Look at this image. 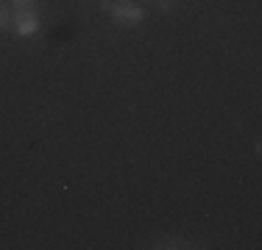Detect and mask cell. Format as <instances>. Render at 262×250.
<instances>
[{"label":"cell","mask_w":262,"mask_h":250,"mask_svg":"<svg viewBox=\"0 0 262 250\" xmlns=\"http://www.w3.org/2000/svg\"><path fill=\"white\" fill-rule=\"evenodd\" d=\"M103 11H106V14H109L117 25H126V28H131V25H140L142 20H145V11H142V6L131 3V0H117V3L103 0Z\"/></svg>","instance_id":"cell-1"},{"label":"cell","mask_w":262,"mask_h":250,"mask_svg":"<svg viewBox=\"0 0 262 250\" xmlns=\"http://www.w3.org/2000/svg\"><path fill=\"white\" fill-rule=\"evenodd\" d=\"M11 28L20 36H34L39 31V11L31 9V6H20V9L11 14Z\"/></svg>","instance_id":"cell-2"},{"label":"cell","mask_w":262,"mask_h":250,"mask_svg":"<svg viewBox=\"0 0 262 250\" xmlns=\"http://www.w3.org/2000/svg\"><path fill=\"white\" fill-rule=\"evenodd\" d=\"M154 247H159V250H173V247H192V245H187L182 236H159V239L154 242Z\"/></svg>","instance_id":"cell-3"},{"label":"cell","mask_w":262,"mask_h":250,"mask_svg":"<svg viewBox=\"0 0 262 250\" xmlns=\"http://www.w3.org/2000/svg\"><path fill=\"white\" fill-rule=\"evenodd\" d=\"M6 28H11V11L0 3V31H6Z\"/></svg>","instance_id":"cell-4"},{"label":"cell","mask_w":262,"mask_h":250,"mask_svg":"<svg viewBox=\"0 0 262 250\" xmlns=\"http://www.w3.org/2000/svg\"><path fill=\"white\" fill-rule=\"evenodd\" d=\"M154 6H157L162 14H170V11L176 9V0H154Z\"/></svg>","instance_id":"cell-5"},{"label":"cell","mask_w":262,"mask_h":250,"mask_svg":"<svg viewBox=\"0 0 262 250\" xmlns=\"http://www.w3.org/2000/svg\"><path fill=\"white\" fill-rule=\"evenodd\" d=\"M14 3H17V6H31L34 0H14Z\"/></svg>","instance_id":"cell-6"}]
</instances>
